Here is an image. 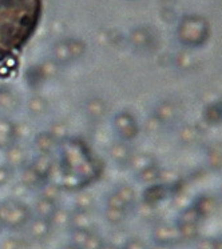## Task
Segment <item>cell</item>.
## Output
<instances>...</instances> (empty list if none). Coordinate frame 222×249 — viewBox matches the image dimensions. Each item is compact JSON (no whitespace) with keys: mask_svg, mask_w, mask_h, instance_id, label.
<instances>
[{"mask_svg":"<svg viewBox=\"0 0 222 249\" xmlns=\"http://www.w3.org/2000/svg\"><path fill=\"white\" fill-rule=\"evenodd\" d=\"M43 0H0V63L15 57L35 34Z\"/></svg>","mask_w":222,"mask_h":249,"instance_id":"6da1fadb","label":"cell"},{"mask_svg":"<svg viewBox=\"0 0 222 249\" xmlns=\"http://www.w3.org/2000/svg\"><path fill=\"white\" fill-rule=\"evenodd\" d=\"M31 219V211L26 204L10 198L0 203V225L3 228L18 229Z\"/></svg>","mask_w":222,"mask_h":249,"instance_id":"7a4b0ae2","label":"cell"},{"mask_svg":"<svg viewBox=\"0 0 222 249\" xmlns=\"http://www.w3.org/2000/svg\"><path fill=\"white\" fill-rule=\"evenodd\" d=\"M209 37V24L201 16H187L180 27V39L186 46L203 44Z\"/></svg>","mask_w":222,"mask_h":249,"instance_id":"3957f363","label":"cell"},{"mask_svg":"<svg viewBox=\"0 0 222 249\" xmlns=\"http://www.w3.org/2000/svg\"><path fill=\"white\" fill-rule=\"evenodd\" d=\"M113 127L115 133L118 135L119 140L122 142H131L140 133V125L129 111L118 112L113 119Z\"/></svg>","mask_w":222,"mask_h":249,"instance_id":"277c9868","label":"cell"},{"mask_svg":"<svg viewBox=\"0 0 222 249\" xmlns=\"http://www.w3.org/2000/svg\"><path fill=\"white\" fill-rule=\"evenodd\" d=\"M153 239H154L155 244H176L181 240L178 225H171V224L166 223L155 225L154 229H153Z\"/></svg>","mask_w":222,"mask_h":249,"instance_id":"5b68a950","label":"cell"},{"mask_svg":"<svg viewBox=\"0 0 222 249\" xmlns=\"http://www.w3.org/2000/svg\"><path fill=\"white\" fill-rule=\"evenodd\" d=\"M109 155L114 163L119 167H127L130 159L133 156V149L127 142L117 140L114 142L109 148Z\"/></svg>","mask_w":222,"mask_h":249,"instance_id":"8992f818","label":"cell"},{"mask_svg":"<svg viewBox=\"0 0 222 249\" xmlns=\"http://www.w3.org/2000/svg\"><path fill=\"white\" fill-rule=\"evenodd\" d=\"M84 112H86V115L90 120L101 122L107 115L109 106L101 97H90L87 102L84 103Z\"/></svg>","mask_w":222,"mask_h":249,"instance_id":"52a82bcc","label":"cell"},{"mask_svg":"<svg viewBox=\"0 0 222 249\" xmlns=\"http://www.w3.org/2000/svg\"><path fill=\"white\" fill-rule=\"evenodd\" d=\"M24 163H26V151L20 144L14 142L5 149V165L12 171L18 168H23Z\"/></svg>","mask_w":222,"mask_h":249,"instance_id":"ba28073f","label":"cell"},{"mask_svg":"<svg viewBox=\"0 0 222 249\" xmlns=\"http://www.w3.org/2000/svg\"><path fill=\"white\" fill-rule=\"evenodd\" d=\"M27 224H28V234L31 236V239L37 240V241L47 239L52 229L50 220L41 219V217L30 219Z\"/></svg>","mask_w":222,"mask_h":249,"instance_id":"9c48e42d","label":"cell"},{"mask_svg":"<svg viewBox=\"0 0 222 249\" xmlns=\"http://www.w3.org/2000/svg\"><path fill=\"white\" fill-rule=\"evenodd\" d=\"M16 142L15 123L8 117L0 116V149L7 148Z\"/></svg>","mask_w":222,"mask_h":249,"instance_id":"30bf717a","label":"cell"},{"mask_svg":"<svg viewBox=\"0 0 222 249\" xmlns=\"http://www.w3.org/2000/svg\"><path fill=\"white\" fill-rule=\"evenodd\" d=\"M19 107V97L14 89L0 87V115H7L16 111Z\"/></svg>","mask_w":222,"mask_h":249,"instance_id":"8fae6325","label":"cell"},{"mask_svg":"<svg viewBox=\"0 0 222 249\" xmlns=\"http://www.w3.org/2000/svg\"><path fill=\"white\" fill-rule=\"evenodd\" d=\"M94 217L91 211H74L71 212L70 228L81 229V231H93Z\"/></svg>","mask_w":222,"mask_h":249,"instance_id":"7c38bea8","label":"cell"},{"mask_svg":"<svg viewBox=\"0 0 222 249\" xmlns=\"http://www.w3.org/2000/svg\"><path fill=\"white\" fill-rule=\"evenodd\" d=\"M54 164H55V159L52 158L51 153H39L37 158L34 159L31 168L41 178L47 180Z\"/></svg>","mask_w":222,"mask_h":249,"instance_id":"4fadbf2b","label":"cell"},{"mask_svg":"<svg viewBox=\"0 0 222 249\" xmlns=\"http://www.w3.org/2000/svg\"><path fill=\"white\" fill-rule=\"evenodd\" d=\"M153 116L158 120V122L163 124H167V123L173 122L177 116V108L176 104L173 102H169V100H165V102H161L154 109V115Z\"/></svg>","mask_w":222,"mask_h":249,"instance_id":"5bb4252c","label":"cell"},{"mask_svg":"<svg viewBox=\"0 0 222 249\" xmlns=\"http://www.w3.org/2000/svg\"><path fill=\"white\" fill-rule=\"evenodd\" d=\"M169 188L165 184H151L143 192V203L154 207L155 204L162 201L167 196Z\"/></svg>","mask_w":222,"mask_h":249,"instance_id":"9a60e30c","label":"cell"},{"mask_svg":"<svg viewBox=\"0 0 222 249\" xmlns=\"http://www.w3.org/2000/svg\"><path fill=\"white\" fill-rule=\"evenodd\" d=\"M34 144L39 153H52L59 142L52 138L51 133L47 131V132L38 133L34 139Z\"/></svg>","mask_w":222,"mask_h":249,"instance_id":"2e32d148","label":"cell"},{"mask_svg":"<svg viewBox=\"0 0 222 249\" xmlns=\"http://www.w3.org/2000/svg\"><path fill=\"white\" fill-rule=\"evenodd\" d=\"M27 111L32 117L44 116L48 111V103L44 97L34 95L27 102Z\"/></svg>","mask_w":222,"mask_h":249,"instance_id":"e0dca14e","label":"cell"},{"mask_svg":"<svg viewBox=\"0 0 222 249\" xmlns=\"http://www.w3.org/2000/svg\"><path fill=\"white\" fill-rule=\"evenodd\" d=\"M155 160L153 158V155H149V153H137L134 155L133 153V156L130 159V163L129 167L134 171L135 173L141 172L142 169H145L147 167H151V165H154Z\"/></svg>","mask_w":222,"mask_h":249,"instance_id":"ac0fdd59","label":"cell"},{"mask_svg":"<svg viewBox=\"0 0 222 249\" xmlns=\"http://www.w3.org/2000/svg\"><path fill=\"white\" fill-rule=\"evenodd\" d=\"M57 208L58 205L55 201L40 197L37 201V204H35V213H37V217L50 220Z\"/></svg>","mask_w":222,"mask_h":249,"instance_id":"d6986e66","label":"cell"},{"mask_svg":"<svg viewBox=\"0 0 222 249\" xmlns=\"http://www.w3.org/2000/svg\"><path fill=\"white\" fill-rule=\"evenodd\" d=\"M203 119L210 125H217L222 122V103H213L203 109Z\"/></svg>","mask_w":222,"mask_h":249,"instance_id":"ffe728a7","label":"cell"},{"mask_svg":"<svg viewBox=\"0 0 222 249\" xmlns=\"http://www.w3.org/2000/svg\"><path fill=\"white\" fill-rule=\"evenodd\" d=\"M137 175V180L142 184H154L155 181H158L161 178V175H162V171L157 165H151V167H147L145 169H142L141 172L135 173Z\"/></svg>","mask_w":222,"mask_h":249,"instance_id":"44dd1931","label":"cell"},{"mask_svg":"<svg viewBox=\"0 0 222 249\" xmlns=\"http://www.w3.org/2000/svg\"><path fill=\"white\" fill-rule=\"evenodd\" d=\"M74 205H75L77 211H91L94 207L93 195L84 189L78 191L75 198H74Z\"/></svg>","mask_w":222,"mask_h":249,"instance_id":"7402d4cb","label":"cell"},{"mask_svg":"<svg viewBox=\"0 0 222 249\" xmlns=\"http://www.w3.org/2000/svg\"><path fill=\"white\" fill-rule=\"evenodd\" d=\"M207 163L213 169H222V142H214L209 147Z\"/></svg>","mask_w":222,"mask_h":249,"instance_id":"603a6c76","label":"cell"},{"mask_svg":"<svg viewBox=\"0 0 222 249\" xmlns=\"http://www.w3.org/2000/svg\"><path fill=\"white\" fill-rule=\"evenodd\" d=\"M216 207H217L216 200L210 196H201V197H198V200L194 204V208L198 211V213L201 214V217L212 214L216 211Z\"/></svg>","mask_w":222,"mask_h":249,"instance_id":"cb8c5ba5","label":"cell"},{"mask_svg":"<svg viewBox=\"0 0 222 249\" xmlns=\"http://www.w3.org/2000/svg\"><path fill=\"white\" fill-rule=\"evenodd\" d=\"M70 219H71V212L58 207L50 219V224L55 228H66V227H70Z\"/></svg>","mask_w":222,"mask_h":249,"instance_id":"d4e9b609","label":"cell"},{"mask_svg":"<svg viewBox=\"0 0 222 249\" xmlns=\"http://www.w3.org/2000/svg\"><path fill=\"white\" fill-rule=\"evenodd\" d=\"M44 183V178H41L39 175H38L34 169L30 167L23 168V172H21V184L27 187V188H35V187H39L40 184Z\"/></svg>","mask_w":222,"mask_h":249,"instance_id":"484cf974","label":"cell"},{"mask_svg":"<svg viewBox=\"0 0 222 249\" xmlns=\"http://www.w3.org/2000/svg\"><path fill=\"white\" fill-rule=\"evenodd\" d=\"M114 192L117 194V196H118L127 207H131V205H133V203H134L135 200V191L131 185H129V184H122V185H119V187H117V188L114 189Z\"/></svg>","mask_w":222,"mask_h":249,"instance_id":"4316f807","label":"cell"},{"mask_svg":"<svg viewBox=\"0 0 222 249\" xmlns=\"http://www.w3.org/2000/svg\"><path fill=\"white\" fill-rule=\"evenodd\" d=\"M48 132L51 133V136L58 142H63L64 140H67L68 128L66 125V123L63 122H54L51 124V127L48 129Z\"/></svg>","mask_w":222,"mask_h":249,"instance_id":"83f0119b","label":"cell"},{"mask_svg":"<svg viewBox=\"0 0 222 249\" xmlns=\"http://www.w3.org/2000/svg\"><path fill=\"white\" fill-rule=\"evenodd\" d=\"M200 136V129L196 125H185L180 131V139L185 144H191L197 142V139Z\"/></svg>","mask_w":222,"mask_h":249,"instance_id":"f1b7e54d","label":"cell"},{"mask_svg":"<svg viewBox=\"0 0 222 249\" xmlns=\"http://www.w3.org/2000/svg\"><path fill=\"white\" fill-rule=\"evenodd\" d=\"M41 197L47 198V200H51L55 201L61 197V187L54 183H44V185L41 187Z\"/></svg>","mask_w":222,"mask_h":249,"instance_id":"f546056e","label":"cell"},{"mask_svg":"<svg viewBox=\"0 0 222 249\" xmlns=\"http://www.w3.org/2000/svg\"><path fill=\"white\" fill-rule=\"evenodd\" d=\"M127 216V211L123 209H114V208H106L104 211V217L113 225H119Z\"/></svg>","mask_w":222,"mask_h":249,"instance_id":"4dcf8cb0","label":"cell"},{"mask_svg":"<svg viewBox=\"0 0 222 249\" xmlns=\"http://www.w3.org/2000/svg\"><path fill=\"white\" fill-rule=\"evenodd\" d=\"M200 219H201V214L198 213V211L193 205V207H189L182 211L178 224H198Z\"/></svg>","mask_w":222,"mask_h":249,"instance_id":"1f68e13d","label":"cell"},{"mask_svg":"<svg viewBox=\"0 0 222 249\" xmlns=\"http://www.w3.org/2000/svg\"><path fill=\"white\" fill-rule=\"evenodd\" d=\"M91 231H81V229H71V236H70V244L77 247V248L82 249L86 240L88 237V233Z\"/></svg>","mask_w":222,"mask_h":249,"instance_id":"d6a6232c","label":"cell"},{"mask_svg":"<svg viewBox=\"0 0 222 249\" xmlns=\"http://www.w3.org/2000/svg\"><path fill=\"white\" fill-rule=\"evenodd\" d=\"M178 231L181 234V240H191L198 234L197 224H178Z\"/></svg>","mask_w":222,"mask_h":249,"instance_id":"836d02e7","label":"cell"},{"mask_svg":"<svg viewBox=\"0 0 222 249\" xmlns=\"http://www.w3.org/2000/svg\"><path fill=\"white\" fill-rule=\"evenodd\" d=\"M104 244H106V243L103 241V239H102L98 233H95V232L91 231V232L88 233L87 240H86V243H84L82 249H102Z\"/></svg>","mask_w":222,"mask_h":249,"instance_id":"e575fe53","label":"cell"},{"mask_svg":"<svg viewBox=\"0 0 222 249\" xmlns=\"http://www.w3.org/2000/svg\"><path fill=\"white\" fill-rule=\"evenodd\" d=\"M106 205H107V208H114V209H123V211H129L130 207H127L126 204L121 200V198L117 196L115 192H111L109 195V197L106 200Z\"/></svg>","mask_w":222,"mask_h":249,"instance_id":"d590c367","label":"cell"},{"mask_svg":"<svg viewBox=\"0 0 222 249\" xmlns=\"http://www.w3.org/2000/svg\"><path fill=\"white\" fill-rule=\"evenodd\" d=\"M129 236L122 232V231H117L115 233L113 234V237L110 240V244L115 245V247H118V248L123 249V247L126 245V243L129 241Z\"/></svg>","mask_w":222,"mask_h":249,"instance_id":"8d00e7d4","label":"cell"},{"mask_svg":"<svg viewBox=\"0 0 222 249\" xmlns=\"http://www.w3.org/2000/svg\"><path fill=\"white\" fill-rule=\"evenodd\" d=\"M11 176H12V169L7 165H0V187L10 181Z\"/></svg>","mask_w":222,"mask_h":249,"instance_id":"74e56055","label":"cell"},{"mask_svg":"<svg viewBox=\"0 0 222 249\" xmlns=\"http://www.w3.org/2000/svg\"><path fill=\"white\" fill-rule=\"evenodd\" d=\"M123 249H149L147 245L140 239H129V241L126 243Z\"/></svg>","mask_w":222,"mask_h":249,"instance_id":"f35d334b","label":"cell"},{"mask_svg":"<svg viewBox=\"0 0 222 249\" xmlns=\"http://www.w3.org/2000/svg\"><path fill=\"white\" fill-rule=\"evenodd\" d=\"M161 127H162V123L158 122L154 116L150 117L149 120H147V123H146V128H147V131H149L150 133L157 132Z\"/></svg>","mask_w":222,"mask_h":249,"instance_id":"ab89813d","label":"cell"},{"mask_svg":"<svg viewBox=\"0 0 222 249\" xmlns=\"http://www.w3.org/2000/svg\"><path fill=\"white\" fill-rule=\"evenodd\" d=\"M3 249H21V244L15 239H10L5 240L4 244L1 247Z\"/></svg>","mask_w":222,"mask_h":249,"instance_id":"60d3db41","label":"cell"},{"mask_svg":"<svg viewBox=\"0 0 222 249\" xmlns=\"http://www.w3.org/2000/svg\"><path fill=\"white\" fill-rule=\"evenodd\" d=\"M198 249H216V241L213 240H202L198 244Z\"/></svg>","mask_w":222,"mask_h":249,"instance_id":"b9f144b4","label":"cell"},{"mask_svg":"<svg viewBox=\"0 0 222 249\" xmlns=\"http://www.w3.org/2000/svg\"><path fill=\"white\" fill-rule=\"evenodd\" d=\"M151 249H171L170 245H163V244H155Z\"/></svg>","mask_w":222,"mask_h":249,"instance_id":"7bdbcfd3","label":"cell"},{"mask_svg":"<svg viewBox=\"0 0 222 249\" xmlns=\"http://www.w3.org/2000/svg\"><path fill=\"white\" fill-rule=\"evenodd\" d=\"M102 249H121V248H118V247H115V245H113V244H104L103 245V248Z\"/></svg>","mask_w":222,"mask_h":249,"instance_id":"ee69618b","label":"cell"},{"mask_svg":"<svg viewBox=\"0 0 222 249\" xmlns=\"http://www.w3.org/2000/svg\"><path fill=\"white\" fill-rule=\"evenodd\" d=\"M63 249H79V248H77V247H74V245H67V247H64V248Z\"/></svg>","mask_w":222,"mask_h":249,"instance_id":"f6af8a7d","label":"cell"},{"mask_svg":"<svg viewBox=\"0 0 222 249\" xmlns=\"http://www.w3.org/2000/svg\"><path fill=\"white\" fill-rule=\"evenodd\" d=\"M1 228H3V227H1V225H0V231H1Z\"/></svg>","mask_w":222,"mask_h":249,"instance_id":"bcb514c9","label":"cell"},{"mask_svg":"<svg viewBox=\"0 0 222 249\" xmlns=\"http://www.w3.org/2000/svg\"><path fill=\"white\" fill-rule=\"evenodd\" d=\"M221 191H222V185H221Z\"/></svg>","mask_w":222,"mask_h":249,"instance_id":"7dc6e473","label":"cell"}]
</instances>
